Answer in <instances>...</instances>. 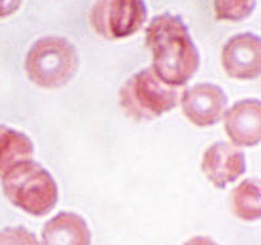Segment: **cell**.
<instances>
[{"mask_svg": "<svg viewBox=\"0 0 261 245\" xmlns=\"http://www.w3.org/2000/svg\"><path fill=\"white\" fill-rule=\"evenodd\" d=\"M42 245H91L92 233L87 221L70 211H61L45 224Z\"/></svg>", "mask_w": 261, "mask_h": 245, "instance_id": "cell-10", "label": "cell"}, {"mask_svg": "<svg viewBox=\"0 0 261 245\" xmlns=\"http://www.w3.org/2000/svg\"><path fill=\"white\" fill-rule=\"evenodd\" d=\"M200 168L213 187L224 190L245 174L246 155L232 142L217 141L205 149Z\"/></svg>", "mask_w": 261, "mask_h": 245, "instance_id": "cell-7", "label": "cell"}, {"mask_svg": "<svg viewBox=\"0 0 261 245\" xmlns=\"http://www.w3.org/2000/svg\"><path fill=\"white\" fill-rule=\"evenodd\" d=\"M79 55L75 46L59 36H46L36 41L24 60L27 78L43 89L65 86L75 76Z\"/></svg>", "mask_w": 261, "mask_h": 245, "instance_id": "cell-4", "label": "cell"}, {"mask_svg": "<svg viewBox=\"0 0 261 245\" xmlns=\"http://www.w3.org/2000/svg\"><path fill=\"white\" fill-rule=\"evenodd\" d=\"M216 19L241 22L254 13L256 0H213Z\"/></svg>", "mask_w": 261, "mask_h": 245, "instance_id": "cell-13", "label": "cell"}, {"mask_svg": "<svg viewBox=\"0 0 261 245\" xmlns=\"http://www.w3.org/2000/svg\"><path fill=\"white\" fill-rule=\"evenodd\" d=\"M181 111L196 127H211L223 118L228 98L223 89L213 83H199L181 91Z\"/></svg>", "mask_w": 261, "mask_h": 245, "instance_id": "cell-6", "label": "cell"}, {"mask_svg": "<svg viewBox=\"0 0 261 245\" xmlns=\"http://www.w3.org/2000/svg\"><path fill=\"white\" fill-rule=\"evenodd\" d=\"M145 45L152 53L153 70L168 85L184 86L199 70V50L177 14L155 15L145 29Z\"/></svg>", "mask_w": 261, "mask_h": 245, "instance_id": "cell-1", "label": "cell"}, {"mask_svg": "<svg viewBox=\"0 0 261 245\" xmlns=\"http://www.w3.org/2000/svg\"><path fill=\"white\" fill-rule=\"evenodd\" d=\"M222 66L231 78L254 80L261 71V41L259 36L245 32L233 36L222 48Z\"/></svg>", "mask_w": 261, "mask_h": 245, "instance_id": "cell-8", "label": "cell"}, {"mask_svg": "<svg viewBox=\"0 0 261 245\" xmlns=\"http://www.w3.org/2000/svg\"><path fill=\"white\" fill-rule=\"evenodd\" d=\"M231 208L234 216L241 220L257 221L261 216L259 179H245L232 190Z\"/></svg>", "mask_w": 261, "mask_h": 245, "instance_id": "cell-12", "label": "cell"}, {"mask_svg": "<svg viewBox=\"0 0 261 245\" xmlns=\"http://www.w3.org/2000/svg\"><path fill=\"white\" fill-rule=\"evenodd\" d=\"M181 91L168 85L153 68H144L130 76L119 91V104L129 118L149 122L168 113L180 103Z\"/></svg>", "mask_w": 261, "mask_h": 245, "instance_id": "cell-3", "label": "cell"}, {"mask_svg": "<svg viewBox=\"0 0 261 245\" xmlns=\"http://www.w3.org/2000/svg\"><path fill=\"white\" fill-rule=\"evenodd\" d=\"M22 5V0H0V19L14 14Z\"/></svg>", "mask_w": 261, "mask_h": 245, "instance_id": "cell-15", "label": "cell"}, {"mask_svg": "<svg viewBox=\"0 0 261 245\" xmlns=\"http://www.w3.org/2000/svg\"><path fill=\"white\" fill-rule=\"evenodd\" d=\"M182 245H219V244L216 243V241H214L212 238H209V236L199 235V236H194V238L189 239V240H186Z\"/></svg>", "mask_w": 261, "mask_h": 245, "instance_id": "cell-16", "label": "cell"}, {"mask_svg": "<svg viewBox=\"0 0 261 245\" xmlns=\"http://www.w3.org/2000/svg\"><path fill=\"white\" fill-rule=\"evenodd\" d=\"M224 131L239 147L257 146L261 139V104L247 98L232 104L224 113Z\"/></svg>", "mask_w": 261, "mask_h": 245, "instance_id": "cell-9", "label": "cell"}, {"mask_svg": "<svg viewBox=\"0 0 261 245\" xmlns=\"http://www.w3.org/2000/svg\"><path fill=\"white\" fill-rule=\"evenodd\" d=\"M145 20L144 0H97L89 14V22L97 35L111 41L135 35Z\"/></svg>", "mask_w": 261, "mask_h": 245, "instance_id": "cell-5", "label": "cell"}, {"mask_svg": "<svg viewBox=\"0 0 261 245\" xmlns=\"http://www.w3.org/2000/svg\"><path fill=\"white\" fill-rule=\"evenodd\" d=\"M2 188L10 203L37 218L50 213L59 201V188L53 174L33 159L8 170L2 177Z\"/></svg>", "mask_w": 261, "mask_h": 245, "instance_id": "cell-2", "label": "cell"}, {"mask_svg": "<svg viewBox=\"0 0 261 245\" xmlns=\"http://www.w3.org/2000/svg\"><path fill=\"white\" fill-rule=\"evenodd\" d=\"M0 245H40L32 231L24 226H8L0 230Z\"/></svg>", "mask_w": 261, "mask_h": 245, "instance_id": "cell-14", "label": "cell"}, {"mask_svg": "<svg viewBox=\"0 0 261 245\" xmlns=\"http://www.w3.org/2000/svg\"><path fill=\"white\" fill-rule=\"evenodd\" d=\"M35 145L24 132L0 125V178L19 163L33 158Z\"/></svg>", "mask_w": 261, "mask_h": 245, "instance_id": "cell-11", "label": "cell"}]
</instances>
